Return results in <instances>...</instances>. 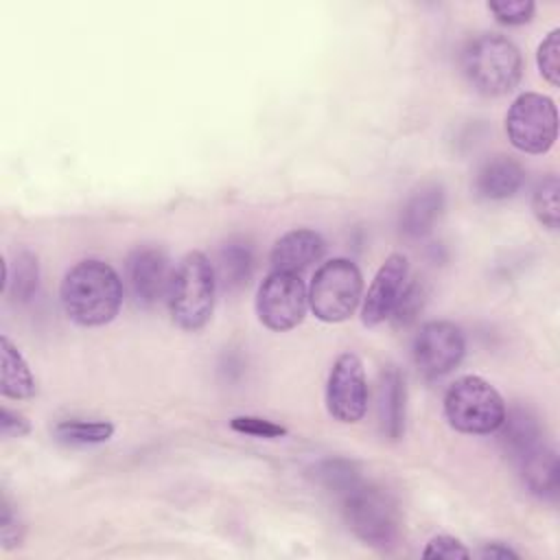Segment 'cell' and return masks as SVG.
<instances>
[{
  "instance_id": "14",
  "label": "cell",
  "mask_w": 560,
  "mask_h": 560,
  "mask_svg": "<svg viewBox=\"0 0 560 560\" xmlns=\"http://www.w3.org/2000/svg\"><path fill=\"white\" fill-rule=\"evenodd\" d=\"M444 210V188L435 182H427L416 188L402 206L400 232L409 238L427 236Z\"/></svg>"
},
{
  "instance_id": "22",
  "label": "cell",
  "mask_w": 560,
  "mask_h": 560,
  "mask_svg": "<svg viewBox=\"0 0 560 560\" xmlns=\"http://www.w3.org/2000/svg\"><path fill=\"white\" fill-rule=\"evenodd\" d=\"M558 190H560L558 177L556 175H545L536 184L534 195H532V210H534L538 223L545 225L547 230H558V217H560Z\"/></svg>"
},
{
  "instance_id": "12",
  "label": "cell",
  "mask_w": 560,
  "mask_h": 560,
  "mask_svg": "<svg viewBox=\"0 0 560 560\" xmlns=\"http://www.w3.org/2000/svg\"><path fill=\"white\" fill-rule=\"evenodd\" d=\"M409 262L402 254H389L378 267L361 306V322L365 326H378L392 317L402 289L407 284Z\"/></svg>"
},
{
  "instance_id": "2",
  "label": "cell",
  "mask_w": 560,
  "mask_h": 560,
  "mask_svg": "<svg viewBox=\"0 0 560 560\" xmlns=\"http://www.w3.org/2000/svg\"><path fill=\"white\" fill-rule=\"evenodd\" d=\"M341 510L348 527L359 540L376 549H389L400 536V508L396 499L376 483L357 479L341 494Z\"/></svg>"
},
{
  "instance_id": "16",
  "label": "cell",
  "mask_w": 560,
  "mask_h": 560,
  "mask_svg": "<svg viewBox=\"0 0 560 560\" xmlns=\"http://www.w3.org/2000/svg\"><path fill=\"white\" fill-rule=\"evenodd\" d=\"M405 378L394 365L385 368L378 378L376 411L378 429L387 440H398L405 433Z\"/></svg>"
},
{
  "instance_id": "24",
  "label": "cell",
  "mask_w": 560,
  "mask_h": 560,
  "mask_svg": "<svg viewBox=\"0 0 560 560\" xmlns=\"http://www.w3.org/2000/svg\"><path fill=\"white\" fill-rule=\"evenodd\" d=\"M315 477L322 481L324 488L332 490L335 494H341L346 488H350L359 477L354 466L346 459H326L317 466Z\"/></svg>"
},
{
  "instance_id": "10",
  "label": "cell",
  "mask_w": 560,
  "mask_h": 560,
  "mask_svg": "<svg viewBox=\"0 0 560 560\" xmlns=\"http://www.w3.org/2000/svg\"><path fill=\"white\" fill-rule=\"evenodd\" d=\"M466 352L464 332L457 324L433 319L420 326L413 339V363L427 378H440L459 365Z\"/></svg>"
},
{
  "instance_id": "3",
  "label": "cell",
  "mask_w": 560,
  "mask_h": 560,
  "mask_svg": "<svg viewBox=\"0 0 560 560\" xmlns=\"http://www.w3.org/2000/svg\"><path fill=\"white\" fill-rule=\"evenodd\" d=\"M462 70L479 94L503 96L518 85L523 61L518 48L508 37L483 33L466 44Z\"/></svg>"
},
{
  "instance_id": "17",
  "label": "cell",
  "mask_w": 560,
  "mask_h": 560,
  "mask_svg": "<svg viewBox=\"0 0 560 560\" xmlns=\"http://www.w3.org/2000/svg\"><path fill=\"white\" fill-rule=\"evenodd\" d=\"M523 470V481L540 499H553L558 494V483H560V466H558V455L551 446L538 444L532 448L521 462Z\"/></svg>"
},
{
  "instance_id": "15",
  "label": "cell",
  "mask_w": 560,
  "mask_h": 560,
  "mask_svg": "<svg viewBox=\"0 0 560 560\" xmlns=\"http://www.w3.org/2000/svg\"><path fill=\"white\" fill-rule=\"evenodd\" d=\"M525 171L510 155H494L486 160L475 177V192L488 201H503L518 192Z\"/></svg>"
},
{
  "instance_id": "20",
  "label": "cell",
  "mask_w": 560,
  "mask_h": 560,
  "mask_svg": "<svg viewBox=\"0 0 560 560\" xmlns=\"http://www.w3.org/2000/svg\"><path fill=\"white\" fill-rule=\"evenodd\" d=\"M2 376H0V392L4 398L13 400H24L31 398L37 389L33 372L22 357V352L13 346V341L2 335Z\"/></svg>"
},
{
  "instance_id": "26",
  "label": "cell",
  "mask_w": 560,
  "mask_h": 560,
  "mask_svg": "<svg viewBox=\"0 0 560 560\" xmlns=\"http://www.w3.org/2000/svg\"><path fill=\"white\" fill-rule=\"evenodd\" d=\"M422 302H424L422 284L418 280H407V284L402 289V295H400V300H398V304H396V308H394L389 319L396 326H407L409 322L416 319L418 311L422 308Z\"/></svg>"
},
{
  "instance_id": "19",
  "label": "cell",
  "mask_w": 560,
  "mask_h": 560,
  "mask_svg": "<svg viewBox=\"0 0 560 560\" xmlns=\"http://www.w3.org/2000/svg\"><path fill=\"white\" fill-rule=\"evenodd\" d=\"M254 271V252L252 245L245 243L243 238H232L228 241L217 260V282L223 284L225 291H238L243 289Z\"/></svg>"
},
{
  "instance_id": "18",
  "label": "cell",
  "mask_w": 560,
  "mask_h": 560,
  "mask_svg": "<svg viewBox=\"0 0 560 560\" xmlns=\"http://www.w3.org/2000/svg\"><path fill=\"white\" fill-rule=\"evenodd\" d=\"M497 431L501 446L514 462H521L532 448L542 442L536 416L523 407H514L510 413L505 411V418Z\"/></svg>"
},
{
  "instance_id": "11",
  "label": "cell",
  "mask_w": 560,
  "mask_h": 560,
  "mask_svg": "<svg viewBox=\"0 0 560 560\" xmlns=\"http://www.w3.org/2000/svg\"><path fill=\"white\" fill-rule=\"evenodd\" d=\"M127 287L138 306H153L168 295L173 280V269L168 256L160 247H138L129 254L127 265Z\"/></svg>"
},
{
  "instance_id": "8",
  "label": "cell",
  "mask_w": 560,
  "mask_h": 560,
  "mask_svg": "<svg viewBox=\"0 0 560 560\" xmlns=\"http://www.w3.org/2000/svg\"><path fill=\"white\" fill-rule=\"evenodd\" d=\"M308 308V293L298 273L271 271L256 295L258 319L276 332L295 328Z\"/></svg>"
},
{
  "instance_id": "30",
  "label": "cell",
  "mask_w": 560,
  "mask_h": 560,
  "mask_svg": "<svg viewBox=\"0 0 560 560\" xmlns=\"http://www.w3.org/2000/svg\"><path fill=\"white\" fill-rule=\"evenodd\" d=\"M0 538L4 542V547H11L15 542H20V523L11 512V505L7 501V497L2 499V516H0Z\"/></svg>"
},
{
  "instance_id": "5",
  "label": "cell",
  "mask_w": 560,
  "mask_h": 560,
  "mask_svg": "<svg viewBox=\"0 0 560 560\" xmlns=\"http://www.w3.org/2000/svg\"><path fill=\"white\" fill-rule=\"evenodd\" d=\"M444 416L455 431L470 435L494 433L505 418L501 394L486 378L468 374L444 394Z\"/></svg>"
},
{
  "instance_id": "6",
  "label": "cell",
  "mask_w": 560,
  "mask_h": 560,
  "mask_svg": "<svg viewBox=\"0 0 560 560\" xmlns=\"http://www.w3.org/2000/svg\"><path fill=\"white\" fill-rule=\"evenodd\" d=\"M363 278L359 267L348 258H332L315 271L308 289V306L317 319L337 324L357 311Z\"/></svg>"
},
{
  "instance_id": "7",
  "label": "cell",
  "mask_w": 560,
  "mask_h": 560,
  "mask_svg": "<svg viewBox=\"0 0 560 560\" xmlns=\"http://www.w3.org/2000/svg\"><path fill=\"white\" fill-rule=\"evenodd\" d=\"M505 133L523 153H545L558 136V112L549 96L525 92L514 98L505 116Z\"/></svg>"
},
{
  "instance_id": "25",
  "label": "cell",
  "mask_w": 560,
  "mask_h": 560,
  "mask_svg": "<svg viewBox=\"0 0 560 560\" xmlns=\"http://www.w3.org/2000/svg\"><path fill=\"white\" fill-rule=\"evenodd\" d=\"M536 63L540 74L551 83L558 85L560 81V31L553 28L538 46Z\"/></svg>"
},
{
  "instance_id": "23",
  "label": "cell",
  "mask_w": 560,
  "mask_h": 560,
  "mask_svg": "<svg viewBox=\"0 0 560 560\" xmlns=\"http://www.w3.org/2000/svg\"><path fill=\"white\" fill-rule=\"evenodd\" d=\"M9 284L13 287V298L18 302H28L39 287V267H37V258L31 252H20L15 258V278L9 280ZM7 284V289H9ZM4 289V291H7Z\"/></svg>"
},
{
  "instance_id": "1",
  "label": "cell",
  "mask_w": 560,
  "mask_h": 560,
  "mask_svg": "<svg viewBox=\"0 0 560 560\" xmlns=\"http://www.w3.org/2000/svg\"><path fill=\"white\" fill-rule=\"evenodd\" d=\"M63 313L79 326L112 322L122 304V282L112 265L98 258L77 262L61 282Z\"/></svg>"
},
{
  "instance_id": "27",
  "label": "cell",
  "mask_w": 560,
  "mask_h": 560,
  "mask_svg": "<svg viewBox=\"0 0 560 560\" xmlns=\"http://www.w3.org/2000/svg\"><path fill=\"white\" fill-rule=\"evenodd\" d=\"M488 9L497 18V22L508 26H518L532 20L536 4L532 0H503V2H488Z\"/></svg>"
},
{
  "instance_id": "28",
  "label": "cell",
  "mask_w": 560,
  "mask_h": 560,
  "mask_svg": "<svg viewBox=\"0 0 560 560\" xmlns=\"http://www.w3.org/2000/svg\"><path fill=\"white\" fill-rule=\"evenodd\" d=\"M230 427L238 433L254 435V438H280L287 433L284 427H280L267 418H260V416H234L230 420Z\"/></svg>"
},
{
  "instance_id": "13",
  "label": "cell",
  "mask_w": 560,
  "mask_h": 560,
  "mask_svg": "<svg viewBox=\"0 0 560 560\" xmlns=\"http://www.w3.org/2000/svg\"><path fill=\"white\" fill-rule=\"evenodd\" d=\"M324 247V238L315 230L295 228L276 241L269 256L271 269L300 276V271L308 269L322 258Z\"/></svg>"
},
{
  "instance_id": "9",
  "label": "cell",
  "mask_w": 560,
  "mask_h": 560,
  "mask_svg": "<svg viewBox=\"0 0 560 560\" xmlns=\"http://www.w3.org/2000/svg\"><path fill=\"white\" fill-rule=\"evenodd\" d=\"M326 409L346 424H354L368 409V381L361 359L354 352H343L335 359L326 381Z\"/></svg>"
},
{
  "instance_id": "29",
  "label": "cell",
  "mask_w": 560,
  "mask_h": 560,
  "mask_svg": "<svg viewBox=\"0 0 560 560\" xmlns=\"http://www.w3.org/2000/svg\"><path fill=\"white\" fill-rule=\"evenodd\" d=\"M424 558H470V551L464 547L462 540L448 534H440L431 538L422 551Z\"/></svg>"
},
{
  "instance_id": "32",
  "label": "cell",
  "mask_w": 560,
  "mask_h": 560,
  "mask_svg": "<svg viewBox=\"0 0 560 560\" xmlns=\"http://www.w3.org/2000/svg\"><path fill=\"white\" fill-rule=\"evenodd\" d=\"M481 558H518V553L514 549H510L508 545L503 542H488L481 551H479Z\"/></svg>"
},
{
  "instance_id": "4",
  "label": "cell",
  "mask_w": 560,
  "mask_h": 560,
  "mask_svg": "<svg viewBox=\"0 0 560 560\" xmlns=\"http://www.w3.org/2000/svg\"><path fill=\"white\" fill-rule=\"evenodd\" d=\"M217 273L201 252H188L173 269L168 287V311L184 330H199L208 324L214 308Z\"/></svg>"
},
{
  "instance_id": "31",
  "label": "cell",
  "mask_w": 560,
  "mask_h": 560,
  "mask_svg": "<svg viewBox=\"0 0 560 560\" xmlns=\"http://www.w3.org/2000/svg\"><path fill=\"white\" fill-rule=\"evenodd\" d=\"M0 427L4 438H22L28 433V422L24 420V416L11 411L9 407H2L0 411Z\"/></svg>"
},
{
  "instance_id": "21",
  "label": "cell",
  "mask_w": 560,
  "mask_h": 560,
  "mask_svg": "<svg viewBox=\"0 0 560 560\" xmlns=\"http://www.w3.org/2000/svg\"><path fill=\"white\" fill-rule=\"evenodd\" d=\"M55 435L66 444H101L114 435V424L107 420H61L55 427Z\"/></svg>"
}]
</instances>
